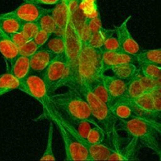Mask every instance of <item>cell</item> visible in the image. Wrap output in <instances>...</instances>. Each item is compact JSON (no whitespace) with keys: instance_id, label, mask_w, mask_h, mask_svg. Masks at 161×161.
Here are the masks:
<instances>
[{"instance_id":"6da1fadb","label":"cell","mask_w":161,"mask_h":161,"mask_svg":"<svg viewBox=\"0 0 161 161\" xmlns=\"http://www.w3.org/2000/svg\"><path fill=\"white\" fill-rule=\"evenodd\" d=\"M116 130L125 132L130 138H136L142 146L153 151L161 160L160 135L147 118L134 117L127 120H118Z\"/></svg>"},{"instance_id":"7a4b0ae2","label":"cell","mask_w":161,"mask_h":161,"mask_svg":"<svg viewBox=\"0 0 161 161\" xmlns=\"http://www.w3.org/2000/svg\"><path fill=\"white\" fill-rule=\"evenodd\" d=\"M72 12L67 28L64 32L65 39V54L68 64V78L65 86L75 89L80 85L79 78V60L81 52L83 40L81 32L73 20Z\"/></svg>"},{"instance_id":"3957f363","label":"cell","mask_w":161,"mask_h":161,"mask_svg":"<svg viewBox=\"0 0 161 161\" xmlns=\"http://www.w3.org/2000/svg\"><path fill=\"white\" fill-rule=\"evenodd\" d=\"M51 101L53 105L64 114L77 119H86L97 125L87 102L75 89L69 88L64 93L52 94Z\"/></svg>"},{"instance_id":"277c9868","label":"cell","mask_w":161,"mask_h":161,"mask_svg":"<svg viewBox=\"0 0 161 161\" xmlns=\"http://www.w3.org/2000/svg\"><path fill=\"white\" fill-rule=\"evenodd\" d=\"M87 102L92 116L97 125L104 130L108 138L116 131V124L118 119L114 116L108 105L97 98L91 90L84 85H80L75 88Z\"/></svg>"},{"instance_id":"5b68a950","label":"cell","mask_w":161,"mask_h":161,"mask_svg":"<svg viewBox=\"0 0 161 161\" xmlns=\"http://www.w3.org/2000/svg\"><path fill=\"white\" fill-rule=\"evenodd\" d=\"M101 49L93 48L83 43L79 60L80 85L88 86L102 78L103 74L101 72Z\"/></svg>"},{"instance_id":"8992f818","label":"cell","mask_w":161,"mask_h":161,"mask_svg":"<svg viewBox=\"0 0 161 161\" xmlns=\"http://www.w3.org/2000/svg\"><path fill=\"white\" fill-rule=\"evenodd\" d=\"M18 90L36 99L42 105L43 109L42 119L52 113L53 104L51 101V94L41 75L30 73L28 76L20 80Z\"/></svg>"},{"instance_id":"52a82bcc","label":"cell","mask_w":161,"mask_h":161,"mask_svg":"<svg viewBox=\"0 0 161 161\" xmlns=\"http://www.w3.org/2000/svg\"><path fill=\"white\" fill-rule=\"evenodd\" d=\"M44 119L53 121V124L59 130L61 136L62 138L64 146L65 151V160H89L90 159L89 152L86 146L80 142L72 132L66 127V126L61 121L54 112V105L52 113L50 115L46 116Z\"/></svg>"},{"instance_id":"ba28073f","label":"cell","mask_w":161,"mask_h":161,"mask_svg":"<svg viewBox=\"0 0 161 161\" xmlns=\"http://www.w3.org/2000/svg\"><path fill=\"white\" fill-rule=\"evenodd\" d=\"M40 75L51 95L55 94L59 88L65 86L68 78V64L65 54L56 55Z\"/></svg>"},{"instance_id":"9c48e42d","label":"cell","mask_w":161,"mask_h":161,"mask_svg":"<svg viewBox=\"0 0 161 161\" xmlns=\"http://www.w3.org/2000/svg\"><path fill=\"white\" fill-rule=\"evenodd\" d=\"M117 130L113 134L110 139L113 144V151L108 157V160H138L139 149L142 145L135 138H130L124 147L120 148L118 144Z\"/></svg>"},{"instance_id":"30bf717a","label":"cell","mask_w":161,"mask_h":161,"mask_svg":"<svg viewBox=\"0 0 161 161\" xmlns=\"http://www.w3.org/2000/svg\"><path fill=\"white\" fill-rule=\"evenodd\" d=\"M131 19V15L128 16L119 26L113 27L115 35L119 42L120 50L133 56H137L141 52L139 44L130 34L127 27V23Z\"/></svg>"},{"instance_id":"8fae6325","label":"cell","mask_w":161,"mask_h":161,"mask_svg":"<svg viewBox=\"0 0 161 161\" xmlns=\"http://www.w3.org/2000/svg\"><path fill=\"white\" fill-rule=\"evenodd\" d=\"M49 9L42 7L39 5L30 3H24L10 12L6 13V16L14 17L20 20L21 23L25 22L37 21L40 16Z\"/></svg>"},{"instance_id":"7c38bea8","label":"cell","mask_w":161,"mask_h":161,"mask_svg":"<svg viewBox=\"0 0 161 161\" xmlns=\"http://www.w3.org/2000/svg\"><path fill=\"white\" fill-rule=\"evenodd\" d=\"M125 63H138L136 56L125 53L122 50L116 51H102L101 57V72L105 74L114 66Z\"/></svg>"},{"instance_id":"4fadbf2b","label":"cell","mask_w":161,"mask_h":161,"mask_svg":"<svg viewBox=\"0 0 161 161\" xmlns=\"http://www.w3.org/2000/svg\"><path fill=\"white\" fill-rule=\"evenodd\" d=\"M54 112L64 125L73 130L79 136L81 137L83 139H86L90 130L92 127H94V126H98L94 123L91 122V121L86 120V119H80L68 116V115L63 113L62 112L59 111L55 106Z\"/></svg>"},{"instance_id":"5bb4252c","label":"cell","mask_w":161,"mask_h":161,"mask_svg":"<svg viewBox=\"0 0 161 161\" xmlns=\"http://www.w3.org/2000/svg\"><path fill=\"white\" fill-rule=\"evenodd\" d=\"M102 81L109 94L113 103L127 94V81L115 75H102Z\"/></svg>"},{"instance_id":"9a60e30c","label":"cell","mask_w":161,"mask_h":161,"mask_svg":"<svg viewBox=\"0 0 161 161\" xmlns=\"http://www.w3.org/2000/svg\"><path fill=\"white\" fill-rule=\"evenodd\" d=\"M72 6L68 5L64 0H61L58 4L55 5V7L51 9L50 14L54 18L58 25V32L64 36V32L69 24V18L72 15Z\"/></svg>"},{"instance_id":"2e32d148","label":"cell","mask_w":161,"mask_h":161,"mask_svg":"<svg viewBox=\"0 0 161 161\" xmlns=\"http://www.w3.org/2000/svg\"><path fill=\"white\" fill-rule=\"evenodd\" d=\"M66 127L72 132V135H73L80 142H82L85 146H86L88 152H89L91 161L108 160V157H109L110 154H111L113 151V147H109V146H106V145H104V143H102V144H91V143L88 142L86 139H83L81 137L79 136L73 130L69 128V127L66 126Z\"/></svg>"},{"instance_id":"e0dca14e","label":"cell","mask_w":161,"mask_h":161,"mask_svg":"<svg viewBox=\"0 0 161 161\" xmlns=\"http://www.w3.org/2000/svg\"><path fill=\"white\" fill-rule=\"evenodd\" d=\"M56 55L43 47H40L29 58L31 73L40 75L50 64Z\"/></svg>"},{"instance_id":"ac0fdd59","label":"cell","mask_w":161,"mask_h":161,"mask_svg":"<svg viewBox=\"0 0 161 161\" xmlns=\"http://www.w3.org/2000/svg\"><path fill=\"white\" fill-rule=\"evenodd\" d=\"M0 53L6 61V65L9 64V66L13 64L14 60L19 55L18 48L13 43L12 41L6 35L1 32H0ZM9 66H8L7 69Z\"/></svg>"},{"instance_id":"d6986e66","label":"cell","mask_w":161,"mask_h":161,"mask_svg":"<svg viewBox=\"0 0 161 161\" xmlns=\"http://www.w3.org/2000/svg\"><path fill=\"white\" fill-rule=\"evenodd\" d=\"M8 72L14 75L17 80H21L31 73L29 58L18 55L13 64L7 69Z\"/></svg>"},{"instance_id":"ffe728a7","label":"cell","mask_w":161,"mask_h":161,"mask_svg":"<svg viewBox=\"0 0 161 161\" xmlns=\"http://www.w3.org/2000/svg\"><path fill=\"white\" fill-rule=\"evenodd\" d=\"M113 33H115L114 29H108V28H105L102 26L97 31L91 33L85 42H83V43L93 47V48L101 49L105 39Z\"/></svg>"},{"instance_id":"44dd1931","label":"cell","mask_w":161,"mask_h":161,"mask_svg":"<svg viewBox=\"0 0 161 161\" xmlns=\"http://www.w3.org/2000/svg\"><path fill=\"white\" fill-rule=\"evenodd\" d=\"M42 47L49 50L55 55L64 53L65 52V39L64 36L58 33H53L50 35L48 40Z\"/></svg>"},{"instance_id":"7402d4cb","label":"cell","mask_w":161,"mask_h":161,"mask_svg":"<svg viewBox=\"0 0 161 161\" xmlns=\"http://www.w3.org/2000/svg\"><path fill=\"white\" fill-rule=\"evenodd\" d=\"M110 70L113 72L115 76L128 82L136 75L138 69L135 63H125L114 66L111 68Z\"/></svg>"},{"instance_id":"603a6c76","label":"cell","mask_w":161,"mask_h":161,"mask_svg":"<svg viewBox=\"0 0 161 161\" xmlns=\"http://www.w3.org/2000/svg\"><path fill=\"white\" fill-rule=\"evenodd\" d=\"M19 86L20 80L9 72L0 74V97L14 90H18Z\"/></svg>"},{"instance_id":"cb8c5ba5","label":"cell","mask_w":161,"mask_h":161,"mask_svg":"<svg viewBox=\"0 0 161 161\" xmlns=\"http://www.w3.org/2000/svg\"><path fill=\"white\" fill-rule=\"evenodd\" d=\"M21 22L14 17L6 16L5 14H0V32L4 35L20 31Z\"/></svg>"},{"instance_id":"d4e9b609","label":"cell","mask_w":161,"mask_h":161,"mask_svg":"<svg viewBox=\"0 0 161 161\" xmlns=\"http://www.w3.org/2000/svg\"><path fill=\"white\" fill-rule=\"evenodd\" d=\"M86 86L91 90V92L97 98L100 99L102 102H103L104 103H105L111 108L112 105H113V102H112L111 97H110L109 94H108V91H107L106 88H105V85H104L103 81H102V76L101 79L95 80V81L91 83V84H89Z\"/></svg>"},{"instance_id":"484cf974","label":"cell","mask_w":161,"mask_h":161,"mask_svg":"<svg viewBox=\"0 0 161 161\" xmlns=\"http://www.w3.org/2000/svg\"><path fill=\"white\" fill-rule=\"evenodd\" d=\"M133 101L138 108L149 113L153 118L157 117L154 113V97L152 92L143 93L141 96Z\"/></svg>"},{"instance_id":"4316f807","label":"cell","mask_w":161,"mask_h":161,"mask_svg":"<svg viewBox=\"0 0 161 161\" xmlns=\"http://www.w3.org/2000/svg\"><path fill=\"white\" fill-rule=\"evenodd\" d=\"M138 63H152L161 66V48L141 51L136 56Z\"/></svg>"},{"instance_id":"83f0119b","label":"cell","mask_w":161,"mask_h":161,"mask_svg":"<svg viewBox=\"0 0 161 161\" xmlns=\"http://www.w3.org/2000/svg\"><path fill=\"white\" fill-rule=\"evenodd\" d=\"M146 91H145L144 88H143L142 85L141 81H140L138 70V72L136 73V75L127 82V94L126 95L129 98L132 99V100H135V98L141 96Z\"/></svg>"},{"instance_id":"f1b7e54d","label":"cell","mask_w":161,"mask_h":161,"mask_svg":"<svg viewBox=\"0 0 161 161\" xmlns=\"http://www.w3.org/2000/svg\"><path fill=\"white\" fill-rule=\"evenodd\" d=\"M51 9H49L47 12L42 14L37 20V23L40 29L45 30L47 32L53 34L58 32V25L54 18L50 14Z\"/></svg>"},{"instance_id":"f546056e","label":"cell","mask_w":161,"mask_h":161,"mask_svg":"<svg viewBox=\"0 0 161 161\" xmlns=\"http://www.w3.org/2000/svg\"><path fill=\"white\" fill-rule=\"evenodd\" d=\"M138 71L142 75L153 80H157L161 77V66L146 62L138 63Z\"/></svg>"},{"instance_id":"4dcf8cb0","label":"cell","mask_w":161,"mask_h":161,"mask_svg":"<svg viewBox=\"0 0 161 161\" xmlns=\"http://www.w3.org/2000/svg\"><path fill=\"white\" fill-rule=\"evenodd\" d=\"M53 125L54 124L53 121L50 122L48 130V137H47V147H46L45 152L41 157L40 160H55L54 154L53 152Z\"/></svg>"},{"instance_id":"1f68e13d","label":"cell","mask_w":161,"mask_h":161,"mask_svg":"<svg viewBox=\"0 0 161 161\" xmlns=\"http://www.w3.org/2000/svg\"><path fill=\"white\" fill-rule=\"evenodd\" d=\"M106 134L99 126H94L90 130L86 140L91 144H102L106 138Z\"/></svg>"},{"instance_id":"d6a6232c","label":"cell","mask_w":161,"mask_h":161,"mask_svg":"<svg viewBox=\"0 0 161 161\" xmlns=\"http://www.w3.org/2000/svg\"><path fill=\"white\" fill-rule=\"evenodd\" d=\"M39 30V27L37 21L25 22V23L21 24L20 31L28 40H30L34 38Z\"/></svg>"},{"instance_id":"836d02e7","label":"cell","mask_w":161,"mask_h":161,"mask_svg":"<svg viewBox=\"0 0 161 161\" xmlns=\"http://www.w3.org/2000/svg\"><path fill=\"white\" fill-rule=\"evenodd\" d=\"M102 51H116V50H120L119 42L116 38L115 33L110 35L105 39L102 48Z\"/></svg>"},{"instance_id":"e575fe53","label":"cell","mask_w":161,"mask_h":161,"mask_svg":"<svg viewBox=\"0 0 161 161\" xmlns=\"http://www.w3.org/2000/svg\"><path fill=\"white\" fill-rule=\"evenodd\" d=\"M39 48H40V47H38L32 39H30V40L27 41L22 47H19L18 53L19 55L30 58L31 55L34 54L39 50Z\"/></svg>"},{"instance_id":"d590c367","label":"cell","mask_w":161,"mask_h":161,"mask_svg":"<svg viewBox=\"0 0 161 161\" xmlns=\"http://www.w3.org/2000/svg\"><path fill=\"white\" fill-rule=\"evenodd\" d=\"M138 75H139V79L142 83V85L146 92H153L157 88V84L156 80L142 75L139 72V71H138Z\"/></svg>"},{"instance_id":"8d00e7d4","label":"cell","mask_w":161,"mask_h":161,"mask_svg":"<svg viewBox=\"0 0 161 161\" xmlns=\"http://www.w3.org/2000/svg\"><path fill=\"white\" fill-rule=\"evenodd\" d=\"M50 35H51L50 33L47 32L45 30H42L39 28V30L38 31V32L36 33V36H34L32 40L36 42V45H37L38 47H42V46L47 42V41L48 40Z\"/></svg>"},{"instance_id":"74e56055","label":"cell","mask_w":161,"mask_h":161,"mask_svg":"<svg viewBox=\"0 0 161 161\" xmlns=\"http://www.w3.org/2000/svg\"><path fill=\"white\" fill-rule=\"evenodd\" d=\"M7 36L9 38V39L12 41L13 43H14L17 48L22 47V46L28 41V39L24 36V35L22 34L20 31L11 33V34L8 35Z\"/></svg>"},{"instance_id":"f35d334b","label":"cell","mask_w":161,"mask_h":161,"mask_svg":"<svg viewBox=\"0 0 161 161\" xmlns=\"http://www.w3.org/2000/svg\"><path fill=\"white\" fill-rule=\"evenodd\" d=\"M154 97V113L156 116H161V94L152 92Z\"/></svg>"},{"instance_id":"ab89813d","label":"cell","mask_w":161,"mask_h":161,"mask_svg":"<svg viewBox=\"0 0 161 161\" xmlns=\"http://www.w3.org/2000/svg\"><path fill=\"white\" fill-rule=\"evenodd\" d=\"M61 0H24L25 3H30L36 5H50V6H55Z\"/></svg>"},{"instance_id":"60d3db41","label":"cell","mask_w":161,"mask_h":161,"mask_svg":"<svg viewBox=\"0 0 161 161\" xmlns=\"http://www.w3.org/2000/svg\"><path fill=\"white\" fill-rule=\"evenodd\" d=\"M149 119V122L156 127V129L158 131L159 135H160V147H161V124L160 123H158L157 121H156L154 119H152V118H147Z\"/></svg>"},{"instance_id":"b9f144b4","label":"cell","mask_w":161,"mask_h":161,"mask_svg":"<svg viewBox=\"0 0 161 161\" xmlns=\"http://www.w3.org/2000/svg\"><path fill=\"white\" fill-rule=\"evenodd\" d=\"M64 1L69 6H72L74 3H78L79 0H64Z\"/></svg>"},{"instance_id":"7bdbcfd3","label":"cell","mask_w":161,"mask_h":161,"mask_svg":"<svg viewBox=\"0 0 161 161\" xmlns=\"http://www.w3.org/2000/svg\"><path fill=\"white\" fill-rule=\"evenodd\" d=\"M156 82H157V86H161V77L158 78L157 80H156Z\"/></svg>"},{"instance_id":"ee69618b","label":"cell","mask_w":161,"mask_h":161,"mask_svg":"<svg viewBox=\"0 0 161 161\" xmlns=\"http://www.w3.org/2000/svg\"><path fill=\"white\" fill-rule=\"evenodd\" d=\"M82 1V0H79V2H78V3H80V2H81ZM94 1H95V0H94Z\"/></svg>"}]
</instances>
